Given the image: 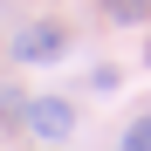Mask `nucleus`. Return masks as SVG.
<instances>
[{"mask_svg":"<svg viewBox=\"0 0 151 151\" xmlns=\"http://www.w3.org/2000/svg\"><path fill=\"white\" fill-rule=\"evenodd\" d=\"M103 14H110V21H144L151 0H103Z\"/></svg>","mask_w":151,"mask_h":151,"instance_id":"nucleus-3","label":"nucleus"},{"mask_svg":"<svg viewBox=\"0 0 151 151\" xmlns=\"http://www.w3.org/2000/svg\"><path fill=\"white\" fill-rule=\"evenodd\" d=\"M62 48H69V35L55 28V21H35V28L14 35V62H55Z\"/></svg>","mask_w":151,"mask_h":151,"instance_id":"nucleus-2","label":"nucleus"},{"mask_svg":"<svg viewBox=\"0 0 151 151\" xmlns=\"http://www.w3.org/2000/svg\"><path fill=\"white\" fill-rule=\"evenodd\" d=\"M117 151H151V117H137L131 131H124V144H117Z\"/></svg>","mask_w":151,"mask_h":151,"instance_id":"nucleus-4","label":"nucleus"},{"mask_svg":"<svg viewBox=\"0 0 151 151\" xmlns=\"http://www.w3.org/2000/svg\"><path fill=\"white\" fill-rule=\"evenodd\" d=\"M21 124H28L35 137H48V144H62V137L76 131V110L62 103V96H35V103L21 110Z\"/></svg>","mask_w":151,"mask_h":151,"instance_id":"nucleus-1","label":"nucleus"}]
</instances>
